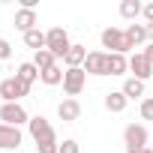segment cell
I'll use <instances>...</instances> for the list:
<instances>
[{"instance_id": "cell-12", "label": "cell", "mask_w": 153, "mask_h": 153, "mask_svg": "<svg viewBox=\"0 0 153 153\" xmlns=\"http://www.w3.org/2000/svg\"><path fill=\"white\" fill-rule=\"evenodd\" d=\"M39 27V18H36V9H18L15 12V30L21 33H30Z\"/></svg>"}, {"instance_id": "cell-22", "label": "cell", "mask_w": 153, "mask_h": 153, "mask_svg": "<svg viewBox=\"0 0 153 153\" xmlns=\"http://www.w3.org/2000/svg\"><path fill=\"white\" fill-rule=\"evenodd\" d=\"M24 45H27V48H33V54H36V51H42V48H45V33H42L39 27H36V30H30V33H24Z\"/></svg>"}, {"instance_id": "cell-31", "label": "cell", "mask_w": 153, "mask_h": 153, "mask_svg": "<svg viewBox=\"0 0 153 153\" xmlns=\"http://www.w3.org/2000/svg\"><path fill=\"white\" fill-rule=\"evenodd\" d=\"M150 150H153V144H150Z\"/></svg>"}, {"instance_id": "cell-3", "label": "cell", "mask_w": 153, "mask_h": 153, "mask_svg": "<svg viewBox=\"0 0 153 153\" xmlns=\"http://www.w3.org/2000/svg\"><path fill=\"white\" fill-rule=\"evenodd\" d=\"M0 123H6V126H24V123H30V114L24 111V105L21 102H3L0 105Z\"/></svg>"}, {"instance_id": "cell-28", "label": "cell", "mask_w": 153, "mask_h": 153, "mask_svg": "<svg viewBox=\"0 0 153 153\" xmlns=\"http://www.w3.org/2000/svg\"><path fill=\"white\" fill-rule=\"evenodd\" d=\"M144 57L153 63V42H147V45H144Z\"/></svg>"}, {"instance_id": "cell-29", "label": "cell", "mask_w": 153, "mask_h": 153, "mask_svg": "<svg viewBox=\"0 0 153 153\" xmlns=\"http://www.w3.org/2000/svg\"><path fill=\"white\" fill-rule=\"evenodd\" d=\"M147 42H153V24H147Z\"/></svg>"}, {"instance_id": "cell-5", "label": "cell", "mask_w": 153, "mask_h": 153, "mask_svg": "<svg viewBox=\"0 0 153 153\" xmlns=\"http://www.w3.org/2000/svg\"><path fill=\"white\" fill-rule=\"evenodd\" d=\"M99 39H102V48H108V54H126V51H129L126 36H123L120 27H105Z\"/></svg>"}, {"instance_id": "cell-25", "label": "cell", "mask_w": 153, "mask_h": 153, "mask_svg": "<svg viewBox=\"0 0 153 153\" xmlns=\"http://www.w3.org/2000/svg\"><path fill=\"white\" fill-rule=\"evenodd\" d=\"M60 153H81V147H78L75 138H66V141L60 144Z\"/></svg>"}, {"instance_id": "cell-20", "label": "cell", "mask_w": 153, "mask_h": 153, "mask_svg": "<svg viewBox=\"0 0 153 153\" xmlns=\"http://www.w3.org/2000/svg\"><path fill=\"white\" fill-rule=\"evenodd\" d=\"M141 9H144V3H138V0H123V3H120V15H123L126 21H132V24H135V18L141 15Z\"/></svg>"}, {"instance_id": "cell-7", "label": "cell", "mask_w": 153, "mask_h": 153, "mask_svg": "<svg viewBox=\"0 0 153 153\" xmlns=\"http://www.w3.org/2000/svg\"><path fill=\"white\" fill-rule=\"evenodd\" d=\"M81 69L87 75H108V51H87V60Z\"/></svg>"}, {"instance_id": "cell-27", "label": "cell", "mask_w": 153, "mask_h": 153, "mask_svg": "<svg viewBox=\"0 0 153 153\" xmlns=\"http://www.w3.org/2000/svg\"><path fill=\"white\" fill-rule=\"evenodd\" d=\"M141 15H144V21H147V24H153V3H144Z\"/></svg>"}, {"instance_id": "cell-21", "label": "cell", "mask_w": 153, "mask_h": 153, "mask_svg": "<svg viewBox=\"0 0 153 153\" xmlns=\"http://www.w3.org/2000/svg\"><path fill=\"white\" fill-rule=\"evenodd\" d=\"M36 153H60V141H57V132L45 135L36 141Z\"/></svg>"}, {"instance_id": "cell-14", "label": "cell", "mask_w": 153, "mask_h": 153, "mask_svg": "<svg viewBox=\"0 0 153 153\" xmlns=\"http://www.w3.org/2000/svg\"><path fill=\"white\" fill-rule=\"evenodd\" d=\"M84 60H87V48L84 45H72L66 51V57H63L66 69H78V66H84Z\"/></svg>"}, {"instance_id": "cell-4", "label": "cell", "mask_w": 153, "mask_h": 153, "mask_svg": "<svg viewBox=\"0 0 153 153\" xmlns=\"http://www.w3.org/2000/svg\"><path fill=\"white\" fill-rule=\"evenodd\" d=\"M27 93H30V84L18 81L15 75H12V78H3V81H0V99H3V102H18V99H24Z\"/></svg>"}, {"instance_id": "cell-16", "label": "cell", "mask_w": 153, "mask_h": 153, "mask_svg": "<svg viewBox=\"0 0 153 153\" xmlns=\"http://www.w3.org/2000/svg\"><path fill=\"white\" fill-rule=\"evenodd\" d=\"M129 72V57L126 54H108V75H126Z\"/></svg>"}, {"instance_id": "cell-23", "label": "cell", "mask_w": 153, "mask_h": 153, "mask_svg": "<svg viewBox=\"0 0 153 153\" xmlns=\"http://www.w3.org/2000/svg\"><path fill=\"white\" fill-rule=\"evenodd\" d=\"M33 63L39 66V72H45V69H51V66H57V57L48 51V48H42V51H36L33 54Z\"/></svg>"}, {"instance_id": "cell-17", "label": "cell", "mask_w": 153, "mask_h": 153, "mask_svg": "<svg viewBox=\"0 0 153 153\" xmlns=\"http://www.w3.org/2000/svg\"><path fill=\"white\" fill-rule=\"evenodd\" d=\"M15 78H18V81H24V84H33V81L39 78V66H36L33 60L21 63V66H18V72H15Z\"/></svg>"}, {"instance_id": "cell-30", "label": "cell", "mask_w": 153, "mask_h": 153, "mask_svg": "<svg viewBox=\"0 0 153 153\" xmlns=\"http://www.w3.org/2000/svg\"><path fill=\"white\" fill-rule=\"evenodd\" d=\"M138 153H153V150H150V147H144V150H138Z\"/></svg>"}, {"instance_id": "cell-6", "label": "cell", "mask_w": 153, "mask_h": 153, "mask_svg": "<svg viewBox=\"0 0 153 153\" xmlns=\"http://www.w3.org/2000/svg\"><path fill=\"white\" fill-rule=\"evenodd\" d=\"M84 84H87V72L78 66V69H66L63 72V90H66V96L69 99H75L81 90H84Z\"/></svg>"}, {"instance_id": "cell-2", "label": "cell", "mask_w": 153, "mask_h": 153, "mask_svg": "<svg viewBox=\"0 0 153 153\" xmlns=\"http://www.w3.org/2000/svg\"><path fill=\"white\" fill-rule=\"evenodd\" d=\"M45 48L57 57V60H63L66 57V51L72 48V42H69V33L63 30V27H51L48 33H45Z\"/></svg>"}, {"instance_id": "cell-8", "label": "cell", "mask_w": 153, "mask_h": 153, "mask_svg": "<svg viewBox=\"0 0 153 153\" xmlns=\"http://www.w3.org/2000/svg\"><path fill=\"white\" fill-rule=\"evenodd\" d=\"M129 72H132V78H138V81H147L153 75V63L144 57V51H135L129 57Z\"/></svg>"}, {"instance_id": "cell-9", "label": "cell", "mask_w": 153, "mask_h": 153, "mask_svg": "<svg viewBox=\"0 0 153 153\" xmlns=\"http://www.w3.org/2000/svg\"><path fill=\"white\" fill-rule=\"evenodd\" d=\"M21 129L18 126H6V123H0V150H18L21 147Z\"/></svg>"}, {"instance_id": "cell-13", "label": "cell", "mask_w": 153, "mask_h": 153, "mask_svg": "<svg viewBox=\"0 0 153 153\" xmlns=\"http://www.w3.org/2000/svg\"><path fill=\"white\" fill-rule=\"evenodd\" d=\"M27 132H30V138H33V141H39V138H45V135H51L54 129H51V123H48V117H42V114H36V117H30V123H27Z\"/></svg>"}, {"instance_id": "cell-1", "label": "cell", "mask_w": 153, "mask_h": 153, "mask_svg": "<svg viewBox=\"0 0 153 153\" xmlns=\"http://www.w3.org/2000/svg\"><path fill=\"white\" fill-rule=\"evenodd\" d=\"M147 141H150V135H147V126H144V123H129V126L123 129V144H126V153H138V150L150 147Z\"/></svg>"}, {"instance_id": "cell-15", "label": "cell", "mask_w": 153, "mask_h": 153, "mask_svg": "<svg viewBox=\"0 0 153 153\" xmlns=\"http://www.w3.org/2000/svg\"><path fill=\"white\" fill-rule=\"evenodd\" d=\"M126 105H129V99L123 96V90H111V93H105V108H108L111 114L126 111Z\"/></svg>"}, {"instance_id": "cell-18", "label": "cell", "mask_w": 153, "mask_h": 153, "mask_svg": "<svg viewBox=\"0 0 153 153\" xmlns=\"http://www.w3.org/2000/svg\"><path fill=\"white\" fill-rule=\"evenodd\" d=\"M120 90H123L126 99H141V96H144V81H138V78H126Z\"/></svg>"}, {"instance_id": "cell-19", "label": "cell", "mask_w": 153, "mask_h": 153, "mask_svg": "<svg viewBox=\"0 0 153 153\" xmlns=\"http://www.w3.org/2000/svg\"><path fill=\"white\" fill-rule=\"evenodd\" d=\"M39 81H42L45 87H57V84H63V69H60V66H51V69L39 72Z\"/></svg>"}, {"instance_id": "cell-10", "label": "cell", "mask_w": 153, "mask_h": 153, "mask_svg": "<svg viewBox=\"0 0 153 153\" xmlns=\"http://www.w3.org/2000/svg\"><path fill=\"white\" fill-rule=\"evenodd\" d=\"M123 36H126V45H129V51H135V48H144V45H147V24H129V27L123 30Z\"/></svg>"}, {"instance_id": "cell-26", "label": "cell", "mask_w": 153, "mask_h": 153, "mask_svg": "<svg viewBox=\"0 0 153 153\" xmlns=\"http://www.w3.org/2000/svg\"><path fill=\"white\" fill-rule=\"evenodd\" d=\"M9 57H12V45L6 39H0V60H9Z\"/></svg>"}, {"instance_id": "cell-11", "label": "cell", "mask_w": 153, "mask_h": 153, "mask_svg": "<svg viewBox=\"0 0 153 153\" xmlns=\"http://www.w3.org/2000/svg\"><path fill=\"white\" fill-rule=\"evenodd\" d=\"M57 117L63 120V123H75L81 117V102L78 99H63L60 105H57Z\"/></svg>"}, {"instance_id": "cell-24", "label": "cell", "mask_w": 153, "mask_h": 153, "mask_svg": "<svg viewBox=\"0 0 153 153\" xmlns=\"http://www.w3.org/2000/svg\"><path fill=\"white\" fill-rule=\"evenodd\" d=\"M141 117L144 120H153V96H144L141 99Z\"/></svg>"}]
</instances>
